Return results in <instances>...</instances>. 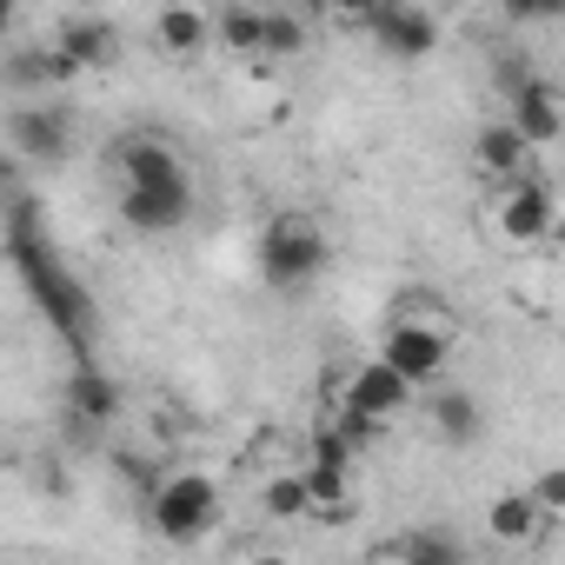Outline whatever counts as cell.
<instances>
[{"instance_id":"cell-16","label":"cell","mask_w":565,"mask_h":565,"mask_svg":"<svg viewBox=\"0 0 565 565\" xmlns=\"http://www.w3.org/2000/svg\"><path fill=\"white\" fill-rule=\"evenodd\" d=\"M426 413H433V426H439V439H446V446H472V439L486 433V413H479V399H472V393H439Z\"/></svg>"},{"instance_id":"cell-17","label":"cell","mask_w":565,"mask_h":565,"mask_svg":"<svg viewBox=\"0 0 565 565\" xmlns=\"http://www.w3.org/2000/svg\"><path fill=\"white\" fill-rule=\"evenodd\" d=\"M539 519H545V505H539L532 492H505V499H492V512H486V525H492L499 545H525V539L539 532Z\"/></svg>"},{"instance_id":"cell-19","label":"cell","mask_w":565,"mask_h":565,"mask_svg":"<svg viewBox=\"0 0 565 565\" xmlns=\"http://www.w3.org/2000/svg\"><path fill=\"white\" fill-rule=\"evenodd\" d=\"M266 512H273V519H307V512H313L307 472H279V479H266Z\"/></svg>"},{"instance_id":"cell-11","label":"cell","mask_w":565,"mask_h":565,"mask_svg":"<svg viewBox=\"0 0 565 565\" xmlns=\"http://www.w3.org/2000/svg\"><path fill=\"white\" fill-rule=\"evenodd\" d=\"M499 233L519 239V246L545 239V233H552V193H545L539 180H512V193H505V206H499Z\"/></svg>"},{"instance_id":"cell-15","label":"cell","mask_w":565,"mask_h":565,"mask_svg":"<svg viewBox=\"0 0 565 565\" xmlns=\"http://www.w3.org/2000/svg\"><path fill=\"white\" fill-rule=\"evenodd\" d=\"M153 41L167 47V54H180V61H193L206 41H220L213 34V21L200 14V8H160V21H153Z\"/></svg>"},{"instance_id":"cell-26","label":"cell","mask_w":565,"mask_h":565,"mask_svg":"<svg viewBox=\"0 0 565 565\" xmlns=\"http://www.w3.org/2000/svg\"><path fill=\"white\" fill-rule=\"evenodd\" d=\"M313 8H327V14H340V21H353V28H366L386 0H313Z\"/></svg>"},{"instance_id":"cell-4","label":"cell","mask_w":565,"mask_h":565,"mask_svg":"<svg viewBox=\"0 0 565 565\" xmlns=\"http://www.w3.org/2000/svg\"><path fill=\"white\" fill-rule=\"evenodd\" d=\"M120 220L147 239H167L193 220V186L186 180H167V186H127L120 193Z\"/></svg>"},{"instance_id":"cell-23","label":"cell","mask_w":565,"mask_h":565,"mask_svg":"<svg viewBox=\"0 0 565 565\" xmlns=\"http://www.w3.org/2000/svg\"><path fill=\"white\" fill-rule=\"evenodd\" d=\"M499 14L512 28H545V21H565V0H499Z\"/></svg>"},{"instance_id":"cell-12","label":"cell","mask_w":565,"mask_h":565,"mask_svg":"<svg viewBox=\"0 0 565 565\" xmlns=\"http://www.w3.org/2000/svg\"><path fill=\"white\" fill-rule=\"evenodd\" d=\"M505 100H512V127H519V134H525L532 147H545V140H558V127H565V114H558V100H552V87H545L539 74H525V81H519V87H512Z\"/></svg>"},{"instance_id":"cell-18","label":"cell","mask_w":565,"mask_h":565,"mask_svg":"<svg viewBox=\"0 0 565 565\" xmlns=\"http://www.w3.org/2000/svg\"><path fill=\"white\" fill-rule=\"evenodd\" d=\"M386 558H419V565H459V558H466V545H459V539H446V532H413V539H393V545H386Z\"/></svg>"},{"instance_id":"cell-2","label":"cell","mask_w":565,"mask_h":565,"mask_svg":"<svg viewBox=\"0 0 565 565\" xmlns=\"http://www.w3.org/2000/svg\"><path fill=\"white\" fill-rule=\"evenodd\" d=\"M259 273H266V287L300 294L307 279L327 273V233L313 220H300V213L266 220V233H259Z\"/></svg>"},{"instance_id":"cell-22","label":"cell","mask_w":565,"mask_h":565,"mask_svg":"<svg viewBox=\"0 0 565 565\" xmlns=\"http://www.w3.org/2000/svg\"><path fill=\"white\" fill-rule=\"evenodd\" d=\"M347 472H353V466H327V459H313V466H307L313 512H327V505H347Z\"/></svg>"},{"instance_id":"cell-7","label":"cell","mask_w":565,"mask_h":565,"mask_svg":"<svg viewBox=\"0 0 565 565\" xmlns=\"http://www.w3.org/2000/svg\"><path fill=\"white\" fill-rule=\"evenodd\" d=\"M347 406H366V413H380V419H393L406 399H413V380L393 366V360H366V366H353L347 373V393H340Z\"/></svg>"},{"instance_id":"cell-10","label":"cell","mask_w":565,"mask_h":565,"mask_svg":"<svg viewBox=\"0 0 565 565\" xmlns=\"http://www.w3.org/2000/svg\"><path fill=\"white\" fill-rule=\"evenodd\" d=\"M67 413L74 419H87V426H107L114 413H120V380L107 373V366H94V360H81L74 373H67Z\"/></svg>"},{"instance_id":"cell-21","label":"cell","mask_w":565,"mask_h":565,"mask_svg":"<svg viewBox=\"0 0 565 565\" xmlns=\"http://www.w3.org/2000/svg\"><path fill=\"white\" fill-rule=\"evenodd\" d=\"M300 47H307V28H300L294 14H273V8H266V34H259V54L287 61V54H300Z\"/></svg>"},{"instance_id":"cell-6","label":"cell","mask_w":565,"mask_h":565,"mask_svg":"<svg viewBox=\"0 0 565 565\" xmlns=\"http://www.w3.org/2000/svg\"><path fill=\"white\" fill-rule=\"evenodd\" d=\"M366 34L393 54V61H426L433 47H439V28H433V14L426 8H393V0H386V8L366 21Z\"/></svg>"},{"instance_id":"cell-3","label":"cell","mask_w":565,"mask_h":565,"mask_svg":"<svg viewBox=\"0 0 565 565\" xmlns=\"http://www.w3.org/2000/svg\"><path fill=\"white\" fill-rule=\"evenodd\" d=\"M147 512H153V532L173 539V545H193L213 519H220V486L206 472H167L153 492H147Z\"/></svg>"},{"instance_id":"cell-5","label":"cell","mask_w":565,"mask_h":565,"mask_svg":"<svg viewBox=\"0 0 565 565\" xmlns=\"http://www.w3.org/2000/svg\"><path fill=\"white\" fill-rule=\"evenodd\" d=\"M380 360H393L413 386H426L439 366H446V327H426V320H399L380 347Z\"/></svg>"},{"instance_id":"cell-25","label":"cell","mask_w":565,"mask_h":565,"mask_svg":"<svg viewBox=\"0 0 565 565\" xmlns=\"http://www.w3.org/2000/svg\"><path fill=\"white\" fill-rule=\"evenodd\" d=\"M532 499H539L545 512H565V466H545V472L532 479Z\"/></svg>"},{"instance_id":"cell-9","label":"cell","mask_w":565,"mask_h":565,"mask_svg":"<svg viewBox=\"0 0 565 565\" xmlns=\"http://www.w3.org/2000/svg\"><path fill=\"white\" fill-rule=\"evenodd\" d=\"M114 160H120V180H127V186H167V180H186V167L173 160V147L153 140V134H127V140L114 147Z\"/></svg>"},{"instance_id":"cell-24","label":"cell","mask_w":565,"mask_h":565,"mask_svg":"<svg viewBox=\"0 0 565 565\" xmlns=\"http://www.w3.org/2000/svg\"><path fill=\"white\" fill-rule=\"evenodd\" d=\"M313 459H327V466H353V459H360V446H353L340 426H320V433H313Z\"/></svg>"},{"instance_id":"cell-13","label":"cell","mask_w":565,"mask_h":565,"mask_svg":"<svg viewBox=\"0 0 565 565\" xmlns=\"http://www.w3.org/2000/svg\"><path fill=\"white\" fill-rule=\"evenodd\" d=\"M525 153H532V140H525L512 120H492V127H479V140H472V160H479V173H492V180H519Z\"/></svg>"},{"instance_id":"cell-20","label":"cell","mask_w":565,"mask_h":565,"mask_svg":"<svg viewBox=\"0 0 565 565\" xmlns=\"http://www.w3.org/2000/svg\"><path fill=\"white\" fill-rule=\"evenodd\" d=\"M213 34L233 47V54H259V34H266V8H226L213 21Z\"/></svg>"},{"instance_id":"cell-8","label":"cell","mask_w":565,"mask_h":565,"mask_svg":"<svg viewBox=\"0 0 565 565\" xmlns=\"http://www.w3.org/2000/svg\"><path fill=\"white\" fill-rule=\"evenodd\" d=\"M8 140H14L21 160H41V167H61L67 160V120L54 107H14Z\"/></svg>"},{"instance_id":"cell-14","label":"cell","mask_w":565,"mask_h":565,"mask_svg":"<svg viewBox=\"0 0 565 565\" xmlns=\"http://www.w3.org/2000/svg\"><path fill=\"white\" fill-rule=\"evenodd\" d=\"M54 41L87 67V74H100V67H114V54H120V41H114V28L107 21H94V14H74V21H61L54 28Z\"/></svg>"},{"instance_id":"cell-1","label":"cell","mask_w":565,"mask_h":565,"mask_svg":"<svg viewBox=\"0 0 565 565\" xmlns=\"http://www.w3.org/2000/svg\"><path fill=\"white\" fill-rule=\"evenodd\" d=\"M14 167H21V153H14ZM8 167V259H14V273L28 279V294H34V307L47 313V327L74 347V360H94V333H100V307H94V294L81 287V279L61 266V253H54V239H47V226H41V206L21 193V173Z\"/></svg>"}]
</instances>
